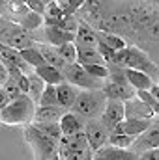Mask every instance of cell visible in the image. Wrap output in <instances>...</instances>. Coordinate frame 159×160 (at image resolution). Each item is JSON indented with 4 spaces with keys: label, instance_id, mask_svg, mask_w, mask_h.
I'll list each match as a JSON object with an SVG mask.
<instances>
[{
    "label": "cell",
    "instance_id": "1",
    "mask_svg": "<svg viewBox=\"0 0 159 160\" xmlns=\"http://www.w3.org/2000/svg\"><path fill=\"white\" fill-rule=\"evenodd\" d=\"M112 63H118L122 67H131V69L144 71L154 78V82L159 77V65L137 45H127L122 50H116V54L112 58Z\"/></svg>",
    "mask_w": 159,
    "mask_h": 160
},
{
    "label": "cell",
    "instance_id": "2",
    "mask_svg": "<svg viewBox=\"0 0 159 160\" xmlns=\"http://www.w3.org/2000/svg\"><path fill=\"white\" fill-rule=\"evenodd\" d=\"M34 110H36V102L26 93H23L17 99H11L0 110V121L4 125H28L32 123Z\"/></svg>",
    "mask_w": 159,
    "mask_h": 160
},
{
    "label": "cell",
    "instance_id": "3",
    "mask_svg": "<svg viewBox=\"0 0 159 160\" xmlns=\"http://www.w3.org/2000/svg\"><path fill=\"white\" fill-rule=\"evenodd\" d=\"M107 104V97L101 91V88L96 89H80L73 106L69 110H73L75 114H79L82 119H94L99 118L103 108Z\"/></svg>",
    "mask_w": 159,
    "mask_h": 160
},
{
    "label": "cell",
    "instance_id": "4",
    "mask_svg": "<svg viewBox=\"0 0 159 160\" xmlns=\"http://www.w3.org/2000/svg\"><path fill=\"white\" fill-rule=\"evenodd\" d=\"M25 140L30 145L34 158L41 160H52L58 158V142L43 134L34 123H28L25 127Z\"/></svg>",
    "mask_w": 159,
    "mask_h": 160
},
{
    "label": "cell",
    "instance_id": "5",
    "mask_svg": "<svg viewBox=\"0 0 159 160\" xmlns=\"http://www.w3.org/2000/svg\"><path fill=\"white\" fill-rule=\"evenodd\" d=\"M36 38L32 36V32H26L17 21L0 15V43L13 47V48H25V47H32L36 45Z\"/></svg>",
    "mask_w": 159,
    "mask_h": 160
},
{
    "label": "cell",
    "instance_id": "6",
    "mask_svg": "<svg viewBox=\"0 0 159 160\" xmlns=\"http://www.w3.org/2000/svg\"><path fill=\"white\" fill-rule=\"evenodd\" d=\"M62 73H64V77H66L68 82L79 86L80 89H96V88H101V84H103V80L92 77L79 62L66 63L64 69H62Z\"/></svg>",
    "mask_w": 159,
    "mask_h": 160
},
{
    "label": "cell",
    "instance_id": "7",
    "mask_svg": "<svg viewBox=\"0 0 159 160\" xmlns=\"http://www.w3.org/2000/svg\"><path fill=\"white\" fill-rule=\"evenodd\" d=\"M154 147H159V116L152 119V123L146 127V130H142L139 136H135L129 149L139 155V153H142L146 149H154Z\"/></svg>",
    "mask_w": 159,
    "mask_h": 160
},
{
    "label": "cell",
    "instance_id": "8",
    "mask_svg": "<svg viewBox=\"0 0 159 160\" xmlns=\"http://www.w3.org/2000/svg\"><path fill=\"white\" fill-rule=\"evenodd\" d=\"M109 132H111V130L101 123L99 118L86 119V123H84V134H86V138H88V143H90L92 151H97L101 145L107 143Z\"/></svg>",
    "mask_w": 159,
    "mask_h": 160
},
{
    "label": "cell",
    "instance_id": "9",
    "mask_svg": "<svg viewBox=\"0 0 159 160\" xmlns=\"http://www.w3.org/2000/svg\"><path fill=\"white\" fill-rule=\"evenodd\" d=\"M125 118V110H123V101H118V99H107V104L99 116L101 123L111 130L116 123Z\"/></svg>",
    "mask_w": 159,
    "mask_h": 160
},
{
    "label": "cell",
    "instance_id": "10",
    "mask_svg": "<svg viewBox=\"0 0 159 160\" xmlns=\"http://www.w3.org/2000/svg\"><path fill=\"white\" fill-rule=\"evenodd\" d=\"M101 91L105 93L107 99H118V101H127L135 97V89L127 82H114V80L105 78L101 84Z\"/></svg>",
    "mask_w": 159,
    "mask_h": 160
},
{
    "label": "cell",
    "instance_id": "11",
    "mask_svg": "<svg viewBox=\"0 0 159 160\" xmlns=\"http://www.w3.org/2000/svg\"><path fill=\"white\" fill-rule=\"evenodd\" d=\"M123 110H125V118H135V119H154L156 118V112L137 95L123 101Z\"/></svg>",
    "mask_w": 159,
    "mask_h": 160
},
{
    "label": "cell",
    "instance_id": "12",
    "mask_svg": "<svg viewBox=\"0 0 159 160\" xmlns=\"http://www.w3.org/2000/svg\"><path fill=\"white\" fill-rule=\"evenodd\" d=\"M94 158L96 160H135L139 158V155L131 149L125 147H114V145H101L97 151H94Z\"/></svg>",
    "mask_w": 159,
    "mask_h": 160
},
{
    "label": "cell",
    "instance_id": "13",
    "mask_svg": "<svg viewBox=\"0 0 159 160\" xmlns=\"http://www.w3.org/2000/svg\"><path fill=\"white\" fill-rule=\"evenodd\" d=\"M68 142H69V147L75 155V160H92L94 158V151L88 143V138L84 134V130H79L71 136H68Z\"/></svg>",
    "mask_w": 159,
    "mask_h": 160
},
{
    "label": "cell",
    "instance_id": "14",
    "mask_svg": "<svg viewBox=\"0 0 159 160\" xmlns=\"http://www.w3.org/2000/svg\"><path fill=\"white\" fill-rule=\"evenodd\" d=\"M0 63H4L6 69H9V67H19V69L25 71V73H30V71L34 69V67H30V65L21 58V54H19L17 48L8 47V45H0Z\"/></svg>",
    "mask_w": 159,
    "mask_h": 160
},
{
    "label": "cell",
    "instance_id": "15",
    "mask_svg": "<svg viewBox=\"0 0 159 160\" xmlns=\"http://www.w3.org/2000/svg\"><path fill=\"white\" fill-rule=\"evenodd\" d=\"M79 91H80L79 86H75V84H71V82H68V80L56 84V99H58V104H60L62 108L69 110V108L73 106V102H75Z\"/></svg>",
    "mask_w": 159,
    "mask_h": 160
},
{
    "label": "cell",
    "instance_id": "16",
    "mask_svg": "<svg viewBox=\"0 0 159 160\" xmlns=\"http://www.w3.org/2000/svg\"><path fill=\"white\" fill-rule=\"evenodd\" d=\"M84 123H86V119H82L79 114H75L73 110H66L62 114V118L58 119L62 134H66V136H71V134H75L79 130H84Z\"/></svg>",
    "mask_w": 159,
    "mask_h": 160
},
{
    "label": "cell",
    "instance_id": "17",
    "mask_svg": "<svg viewBox=\"0 0 159 160\" xmlns=\"http://www.w3.org/2000/svg\"><path fill=\"white\" fill-rule=\"evenodd\" d=\"M43 38H45L47 43L58 47V45H62V43H66V41H75V34H73V32H68V30H64V28H60V26L45 24V26H43Z\"/></svg>",
    "mask_w": 159,
    "mask_h": 160
},
{
    "label": "cell",
    "instance_id": "18",
    "mask_svg": "<svg viewBox=\"0 0 159 160\" xmlns=\"http://www.w3.org/2000/svg\"><path fill=\"white\" fill-rule=\"evenodd\" d=\"M125 71V78H127V84L137 91V89H150L152 84H154V78L144 73V71H139V69H131V67H123Z\"/></svg>",
    "mask_w": 159,
    "mask_h": 160
},
{
    "label": "cell",
    "instance_id": "19",
    "mask_svg": "<svg viewBox=\"0 0 159 160\" xmlns=\"http://www.w3.org/2000/svg\"><path fill=\"white\" fill-rule=\"evenodd\" d=\"M75 45H84V47H97V34L92 24L86 21H79L77 30H75Z\"/></svg>",
    "mask_w": 159,
    "mask_h": 160
},
{
    "label": "cell",
    "instance_id": "20",
    "mask_svg": "<svg viewBox=\"0 0 159 160\" xmlns=\"http://www.w3.org/2000/svg\"><path fill=\"white\" fill-rule=\"evenodd\" d=\"M64 112L66 108H62L60 104H36L32 121H58Z\"/></svg>",
    "mask_w": 159,
    "mask_h": 160
},
{
    "label": "cell",
    "instance_id": "21",
    "mask_svg": "<svg viewBox=\"0 0 159 160\" xmlns=\"http://www.w3.org/2000/svg\"><path fill=\"white\" fill-rule=\"evenodd\" d=\"M36 47L40 48L41 56H43V60H45V63H49V65H54V67H58V69H64V60L58 56V52H56V47L54 45H51V43H47V41H36Z\"/></svg>",
    "mask_w": 159,
    "mask_h": 160
},
{
    "label": "cell",
    "instance_id": "22",
    "mask_svg": "<svg viewBox=\"0 0 159 160\" xmlns=\"http://www.w3.org/2000/svg\"><path fill=\"white\" fill-rule=\"evenodd\" d=\"M34 71L45 80V84H54V86H56V84H60V82L66 80L62 69H58V67H54V65H49V63H41L38 67H34Z\"/></svg>",
    "mask_w": 159,
    "mask_h": 160
},
{
    "label": "cell",
    "instance_id": "23",
    "mask_svg": "<svg viewBox=\"0 0 159 160\" xmlns=\"http://www.w3.org/2000/svg\"><path fill=\"white\" fill-rule=\"evenodd\" d=\"M77 62L82 63V65H86V63H105L97 47H84V45H77Z\"/></svg>",
    "mask_w": 159,
    "mask_h": 160
},
{
    "label": "cell",
    "instance_id": "24",
    "mask_svg": "<svg viewBox=\"0 0 159 160\" xmlns=\"http://www.w3.org/2000/svg\"><path fill=\"white\" fill-rule=\"evenodd\" d=\"M17 22L26 30V32H36L38 28L43 26V15L41 13H36V11H32V9H26L19 19H17Z\"/></svg>",
    "mask_w": 159,
    "mask_h": 160
},
{
    "label": "cell",
    "instance_id": "25",
    "mask_svg": "<svg viewBox=\"0 0 159 160\" xmlns=\"http://www.w3.org/2000/svg\"><path fill=\"white\" fill-rule=\"evenodd\" d=\"M43 88H45V80L32 69V71L28 73V93H26V95H28L36 104H38V101H40V95L43 93Z\"/></svg>",
    "mask_w": 159,
    "mask_h": 160
},
{
    "label": "cell",
    "instance_id": "26",
    "mask_svg": "<svg viewBox=\"0 0 159 160\" xmlns=\"http://www.w3.org/2000/svg\"><path fill=\"white\" fill-rule=\"evenodd\" d=\"M96 34H97V39L103 41L105 45H109L111 48H114V50H122L123 47H127L129 43L123 39L122 36L118 34H114V32H107V30H96Z\"/></svg>",
    "mask_w": 159,
    "mask_h": 160
},
{
    "label": "cell",
    "instance_id": "27",
    "mask_svg": "<svg viewBox=\"0 0 159 160\" xmlns=\"http://www.w3.org/2000/svg\"><path fill=\"white\" fill-rule=\"evenodd\" d=\"M19 54H21V58H23L30 67H38V65H41V63H45V60H43V56H41L40 48H38L36 45L19 48Z\"/></svg>",
    "mask_w": 159,
    "mask_h": 160
},
{
    "label": "cell",
    "instance_id": "28",
    "mask_svg": "<svg viewBox=\"0 0 159 160\" xmlns=\"http://www.w3.org/2000/svg\"><path fill=\"white\" fill-rule=\"evenodd\" d=\"M32 123L40 128L43 134H47L49 138L60 142V138H62V128H60L58 121H32Z\"/></svg>",
    "mask_w": 159,
    "mask_h": 160
},
{
    "label": "cell",
    "instance_id": "29",
    "mask_svg": "<svg viewBox=\"0 0 159 160\" xmlns=\"http://www.w3.org/2000/svg\"><path fill=\"white\" fill-rule=\"evenodd\" d=\"M56 52H58V56L64 60V63H73V62H77V45H75V41H66V43L58 45V47H56Z\"/></svg>",
    "mask_w": 159,
    "mask_h": 160
},
{
    "label": "cell",
    "instance_id": "30",
    "mask_svg": "<svg viewBox=\"0 0 159 160\" xmlns=\"http://www.w3.org/2000/svg\"><path fill=\"white\" fill-rule=\"evenodd\" d=\"M135 136H129V134H116V132H109V140L107 143L109 145H114V147H125L129 149L131 143H133Z\"/></svg>",
    "mask_w": 159,
    "mask_h": 160
},
{
    "label": "cell",
    "instance_id": "31",
    "mask_svg": "<svg viewBox=\"0 0 159 160\" xmlns=\"http://www.w3.org/2000/svg\"><path fill=\"white\" fill-rule=\"evenodd\" d=\"M38 104H58V99H56V86L54 84H45L43 88V93L40 95V101Z\"/></svg>",
    "mask_w": 159,
    "mask_h": 160
},
{
    "label": "cell",
    "instance_id": "32",
    "mask_svg": "<svg viewBox=\"0 0 159 160\" xmlns=\"http://www.w3.org/2000/svg\"><path fill=\"white\" fill-rule=\"evenodd\" d=\"M82 65V63H80ZM92 77H96V78H101L105 80L109 77V67H107V63H86V65H82Z\"/></svg>",
    "mask_w": 159,
    "mask_h": 160
},
{
    "label": "cell",
    "instance_id": "33",
    "mask_svg": "<svg viewBox=\"0 0 159 160\" xmlns=\"http://www.w3.org/2000/svg\"><path fill=\"white\" fill-rule=\"evenodd\" d=\"M135 95H137L140 101H144V102H146L154 112H156V116H159V102H157V99L152 95V91H150V89H137V91H135Z\"/></svg>",
    "mask_w": 159,
    "mask_h": 160
},
{
    "label": "cell",
    "instance_id": "34",
    "mask_svg": "<svg viewBox=\"0 0 159 160\" xmlns=\"http://www.w3.org/2000/svg\"><path fill=\"white\" fill-rule=\"evenodd\" d=\"M2 88L6 89V93L9 95V99H17L19 95H23V91L19 89V86H17V82H15V80L11 78L9 75H8V78L4 80V82H2Z\"/></svg>",
    "mask_w": 159,
    "mask_h": 160
},
{
    "label": "cell",
    "instance_id": "35",
    "mask_svg": "<svg viewBox=\"0 0 159 160\" xmlns=\"http://www.w3.org/2000/svg\"><path fill=\"white\" fill-rule=\"evenodd\" d=\"M25 4H26L28 9H32V11H36V13H41V15H43V11H45L43 0H25Z\"/></svg>",
    "mask_w": 159,
    "mask_h": 160
},
{
    "label": "cell",
    "instance_id": "36",
    "mask_svg": "<svg viewBox=\"0 0 159 160\" xmlns=\"http://www.w3.org/2000/svg\"><path fill=\"white\" fill-rule=\"evenodd\" d=\"M139 158H140V160H159V147L146 149V151L139 153Z\"/></svg>",
    "mask_w": 159,
    "mask_h": 160
},
{
    "label": "cell",
    "instance_id": "37",
    "mask_svg": "<svg viewBox=\"0 0 159 160\" xmlns=\"http://www.w3.org/2000/svg\"><path fill=\"white\" fill-rule=\"evenodd\" d=\"M9 101H11V99H9V95L6 93V89H4V88H2V84H0V110H2Z\"/></svg>",
    "mask_w": 159,
    "mask_h": 160
},
{
    "label": "cell",
    "instance_id": "38",
    "mask_svg": "<svg viewBox=\"0 0 159 160\" xmlns=\"http://www.w3.org/2000/svg\"><path fill=\"white\" fill-rule=\"evenodd\" d=\"M150 91H152V95H154V97L157 99V102H159V88L156 86V82L152 84V88H150Z\"/></svg>",
    "mask_w": 159,
    "mask_h": 160
},
{
    "label": "cell",
    "instance_id": "39",
    "mask_svg": "<svg viewBox=\"0 0 159 160\" xmlns=\"http://www.w3.org/2000/svg\"><path fill=\"white\" fill-rule=\"evenodd\" d=\"M6 4H8V0H0V8H4Z\"/></svg>",
    "mask_w": 159,
    "mask_h": 160
},
{
    "label": "cell",
    "instance_id": "40",
    "mask_svg": "<svg viewBox=\"0 0 159 160\" xmlns=\"http://www.w3.org/2000/svg\"><path fill=\"white\" fill-rule=\"evenodd\" d=\"M146 2H152V4H157L159 6V0H146Z\"/></svg>",
    "mask_w": 159,
    "mask_h": 160
},
{
    "label": "cell",
    "instance_id": "41",
    "mask_svg": "<svg viewBox=\"0 0 159 160\" xmlns=\"http://www.w3.org/2000/svg\"><path fill=\"white\" fill-rule=\"evenodd\" d=\"M156 86H157V88H159V77H157V78H156Z\"/></svg>",
    "mask_w": 159,
    "mask_h": 160
},
{
    "label": "cell",
    "instance_id": "42",
    "mask_svg": "<svg viewBox=\"0 0 159 160\" xmlns=\"http://www.w3.org/2000/svg\"><path fill=\"white\" fill-rule=\"evenodd\" d=\"M49 2H52V0H43V4H49Z\"/></svg>",
    "mask_w": 159,
    "mask_h": 160
},
{
    "label": "cell",
    "instance_id": "43",
    "mask_svg": "<svg viewBox=\"0 0 159 160\" xmlns=\"http://www.w3.org/2000/svg\"><path fill=\"white\" fill-rule=\"evenodd\" d=\"M0 45H2V43H0Z\"/></svg>",
    "mask_w": 159,
    "mask_h": 160
}]
</instances>
